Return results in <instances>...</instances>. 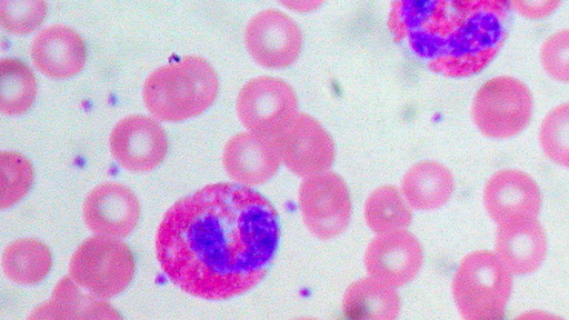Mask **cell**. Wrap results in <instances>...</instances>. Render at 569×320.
I'll use <instances>...</instances> for the list:
<instances>
[{"instance_id": "cell-26", "label": "cell", "mask_w": 569, "mask_h": 320, "mask_svg": "<svg viewBox=\"0 0 569 320\" xmlns=\"http://www.w3.org/2000/svg\"><path fill=\"white\" fill-rule=\"evenodd\" d=\"M48 4L39 0H1L0 22L2 28L18 36L34 31L44 20Z\"/></svg>"}, {"instance_id": "cell-10", "label": "cell", "mask_w": 569, "mask_h": 320, "mask_svg": "<svg viewBox=\"0 0 569 320\" xmlns=\"http://www.w3.org/2000/svg\"><path fill=\"white\" fill-rule=\"evenodd\" d=\"M244 42L249 54L258 64L282 69L299 58L302 33L287 13L267 9L251 18L246 28Z\"/></svg>"}, {"instance_id": "cell-19", "label": "cell", "mask_w": 569, "mask_h": 320, "mask_svg": "<svg viewBox=\"0 0 569 320\" xmlns=\"http://www.w3.org/2000/svg\"><path fill=\"white\" fill-rule=\"evenodd\" d=\"M342 310L348 320H397L400 297L395 288L368 277L347 288Z\"/></svg>"}, {"instance_id": "cell-29", "label": "cell", "mask_w": 569, "mask_h": 320, "mask_svg": "<svg viewBox=\"0 0 569 320\" xmlns=\"http://www.w3.org/2000/svg\"><path fill=\"white\" fill-rule=\"evenodd\" d=\"M559 6L560 1L556 0L510 1L511 9L528 19H543L556 11Z\"/></svg>"}, {"instance_id": "cell-2", "label": "cell", "mask_w": 569, "mask_h": 320, "mask_svg": "<svg viewBox=\"0 0 569 320\" xmlns=\"http://www.w3.org/2000/svg\"><path fill=\"white\" fill-rule=\"evenodd\" d=\"M510 9L505 0H401L387 26L433 72L466 78L498 56Z\"/></svg>"}, {"instance_id": "cell-18", "label": "cell", "mask_w": 569, "mask_h": 320, "mask_svg": "<svg viewBox=\"0 0 569 320\" xmlns=\"http://www.w3.org/2000/svg\"><path fill=\"white\" fill-rule=\"evenodd\" d=\"M455 190L451 171L435 160H422L403 174L400 191L411 209L433 210L445 206Z\"/></svg>"}, {"instance_id": "cell-6", "label": "cell", "mask_w": 569, "mask_h": 320, "mask_svg": "<svg viewBox=\"0 0 569 320\" xmlns=\"http://www.w3.org/2000/svg\"><path fill=\"white\" fill-rule=\"evenodd\" d=\"M532 108L529 88L513 77L500 76L478 89L471 106V117L483 136L507 139L527 127Z\"/></svg>"}, {"instance_id": "cell-13", "label": "cell", "mask_w": 569, "mask_h": 320, "mask_svg": "<svg viewBox=\"0 0 569 320\" xmlns=\"http://www.w3.org/2000/svg\"><path fill=\"white\" fill-rule=\"evenodd\" d=\"M488 216L498 224L537 219L542 197L537 182L523 171L502 169L493 173L483 189Z\"/></svg>"}, {"instance_id": "cell-22", "label": "cell", "mask_w": 569, "mask_h": 320, "mask_svg": "<svg viewBox=\"0 0 569 320\" xmlns=\"http://www.w3.org/2000/svg\"><path fill=\"white\" fill-rule=\"evenodd\" d=\"M363 212L368 227L377 234L407 230L412 221L411 207L391 184L375 189L366 200Z\"/></svg>"}, {"instance_id": "cell-7", "label": "cell", "mask_w": 569, "mask_h": 320, "mask_svg": "<svg viewBox=\"0 0 569 320\" xmlns=\"http://www.w3.org/2000/svg\"><path fill=\"white\" fill-rule=\"evenodd\" d=\"M270 139L281 163L299 177L327 172L333 164V139L319 121L305 112L288 117Z\"/></svg>"}, {"instance_id": "cell-4", "label": "cell", "mask_w": 569, "mask_h": 320, "mask_svg": "<svg viewBox=\"0 0 569 320\" xmlns=\"http://www.w3.org/2000/svg\"><path fill=\"white\" fill-rule=\"evenodd\" d=\"M511 272L498 256L477 250L466 256L452 280V296L463 320H503Z\"/></svg>"}, {"instance_id": "cell-17", "label": "cell", "mask_w": 569, "mask_h": 320, "mask_svg": "<svg viewBox=\"0 0 569 320\" xmlns=\"http://www.w3.org/2000/svg\"><path fill=\"white\" fill-rule=\"evenodd\" d=\"M495 253L511 273L535 271L547 252V238L538 219L498 227Z\"/></svg>"}, {"instance_id": "cell-3", "label": "cell", "mask_w": 569, "mask_h": 320, "mask_svg": "<svg viewBox=\"0 0 569 320\" xmlns=\"http://www.w3.org/2000/svg\"><path fill=\"white\" fill-rule=\"evenodd\" d=\"M218 90L212 64L201 57L187 56L152 71L144 81L142 98L156 119L178 122L209 109Z\"/></svg>"}, {"instance_id": "cell-12", "label": "cell", "mask_w": 569, "mask_h": 320, "mask_svg": "<svg viewBox=\"0 0 569 320\" xmlns=\"http://www.w3.org/2000/svg\"><path fill=\"white\" fill-rule=\"evenodd\" d=\"M368 277L392 288L409 283L423 262L419 240L408 230L378 234L365 252Z\"/></svg>"}, {"instance_id": "cell-21", "label": "cell", "mask_w": 569, "mask_h": 320, "mask_svg": "<svg viewBox=\"0 0 569 320\" xmlns=\"http://www.w3.org/2000/svg\"><path fill=\"white\" fill-rule=\"evenodd\" d=\"M38 92L37 78L23 61L4 58L0 61V112L21 116L33 104Z\"/></svg>"}, {"instance_id": "cell-8", "label": "cell", "mask_w": 569, "mask_h": 320, "mask_svg": "<svg viewBox=\"0 0 569 320\" xmlns=\"http://www.w3.org/2000/svg\"><path fill=\"white\" fill-rule=\"evenodd\" d=\"M301 217L315 237L341 234L351 219V197L345 180L332 171L303 178L298 194Z\"/></svg>"}, {"instance_id": "cell-23", "label": "cell", "mask_w": 569, "mask_h": 320, "mask_svg": "<svg viewBox=\"0 0 569 320\" xmlns=\"http://www.w3.org/2000/svg\"><path fill=\"white\" fill-rule=\"evenodd\" d=\"M0 207L6 210L30 191L34 171L31 162L23 154L16 151H2L0 153Z\"/></svg>"}, {"instance_id": "cell-28", "label": "cell", "mask_w": 569, "mask_h": 320, "mask_svg": "<svg viewBox=\"0 0 569 320\" xmlns=\"http://www.w3.org/2000/svg\"><path fill=\"white\" fill-rule=\"evenodd\" d=\"M78 320H124L109 302L91 296L79 311Z\"/></svg>"}, {"instance_id": "cell-20", "label": "cell", "mask_w": 569, "mask_h": 320, "mask_svg": "<svg viewBox=\"0 0 569 320\" xmlns=\"http://www.w3.org/2000/svg\"><path fill=\"white\" fill-rule=\"evenodd\" d=\"M52 253L42 241L22 238L11 242L2 253V269L13 282L22 286L40 283L50 272Z\"/></svg>"}, {"instance_id": "cell-14", "label": "cell", "mask_w": 569, "mask_h": 320, "mask_svg": "<svg viewBox=\"0 0 569 320\" xmlns=\"http://www.w3.org/2000/svg\"><path fill=\"white\" fill-rule=\"evenodd\" d=\"M87 227L99 236L128 237L138 224L141 207L134 192L120 182H103L87 194L82 207Z\"/></svg>"}, {"instance_id": "cell-1", "label": "cell", "mask_w": 569, "mask_h": 320, "mask_svg": "<svg viewBox=\"0 0 569 320\" xmlns=\"http://www.w3.org/2000/svg\"><path fill=\"white\" fill-rule=\"evenodd\" d=\"M279 242V219L259 192L237 183L202 187L174 202L156 234L164 274L182 291L227 300L266 276Z\"/></svg>"}, {"instance_id": "cell-27", "label": "cell", "mask_w": 569, "mask_h": 320, "mask_svg": "<svg viewBox=\"0 0 569 320\" xmlns=\"http://www.w3.org/2000/svg\"><path fill=\"white\" fill-rule=\"evenodd\" d=\"M540 61L551 78L569 82V29L546 39L540 49Z\"/></svg>"}, {"instance_id": "cell-30", "label": "cell", "mask_w": 569, "mask_h": 320, "mask_svg": "<svg viewBox=\"0 0 569 320\" xmlns=\"http://www.w3.org/2000/svg\"><path fill=\"white\" fill-rule=\"evenodd\" d=\"M282 4L291 10H295V11L307 12V11L317 9L318 7H320L322 4V2L301 0V1H284V2H282Z\"/></svg>"}, {"instance_id": "cell-25", "label": "cell", "mask_w": 569, "mask_h": 320, "mask_svg": "<svg viewBox=\"0 0 569 320\" xmlns=\"http://www.w3.org/2000/svg\"><path fill=\"white\" fill-rule=\"evenodd\" d=\"M539 143L555 163L569 169V102L551 109L541 121Z\"/></svg>"}, {"instance_id": "cell-9", "label": "cell", "mask_w": 569, "mask_h": 320, "mask_svg": "<svg viewBox=\"0 0 569 320\" xmlns=\"http://www.w3.org/2000/svg\"><path fill=\"white\" fill-rule=\"evenodd\" d=\"M298 99L282 79L262 76L248 81L239 91L236 110L251 132L271 138L278 127L297 112Z\"/></svg>"}, {"instance_id": "cell-15", "label": "cell", "mask_w": 569, "mask_h": 320, "mask_svg": "<svg viewBox=\"0 0 569 320\" xmlns=\"http://www.w3.org/2000/svg\"><path fill=\"white\" fill-rule=\"evenodd\" d=\"M280 163L271 139L251 131L233 136L223 149V168L240 186L250 188L269 181Z\"/></svg>"}, {"instance_id": "cell-31", "label": "cell", "mask_w": 569, "mask_h": 320, "mask_svg": "<svg viewBox=\"0 0 569 320\" xmlns=\"http://www.w3.org/2000/svg\"><path fill=\"white\" fill-rule=\"evenodd\" d=\"M515 320H563L560 317L545 312V311H529L520 314Z\"/></svg>"}, {"instance_id": "cell-32", "label": "cell", "mask_w": 569, "mask_h": 320, "mask_svg": "<svg viewBox=\"0 0 569 320\" xmlns=\"http://www.w3.org/2000/svg\"><path fill=\"white\" fill-rule=\"evenodd\" d=\"M292 320H318V319L309 318V317H301V318H296V319H292Z\"/></svg>"}, {"instance_id": "cell-24", "label": "cell", "mask_w": 569, "mask_h": 320, "mask_svg": "<svg viewBox=\"0 0 569 320\" xmlns=\"http://www.w3.org/2000/svg\"><path fill=\"white\" fill-rule=\"evenodd\" d=\"M90 297L69 276L64 277L54 287L51 299L38 306L27 320H78Z\"/></svg>"}, {"instance_id": "cell-16", "label": "cell", "mask_w": 569, "mask_h": 320, "mask_svg": "<svg viewBox=\"0 0 569 320\" xmlns=\"http://www.w3.org/2000/svg\"><path fill=\"white\" fill-rule=\"evenodd\" d=\"M30 56L36 68L53 79L77 76L87 62V46L73 29L54 24L42 29L33 39Z\"/></svg>"}, {"instance_id": "cell-5", "label": "cell", "mask_w": 569, "mask_h": 320, "mask_svg": "<svg viewBox=\"0 0 569 320\" xmlns=\"http://www.w3.org/2000/svg\"><path fill=\"white\" fill-rule=\"evenodd\" d=\"M136 261L131 249L118 238L93 236L72 253L69 277L98 299H111L131 283Z\"/></svg>"}, {"instance_id": "cell-11", "label": "cell", "mask_w": 569, "mask_h": 320, "mask_svg": "<svg viewBox=\"0 0 569 320\" xmlns=\"http://www.w3.org/2000/svg\"><path fill=\"white\" fill-rule=\"evenodd\" d=\"M109 144L112 157L122 168L132 172H148L166 158L169 140L157 120L131 114L114 126Z\"/></svg>"}]
</instances>
